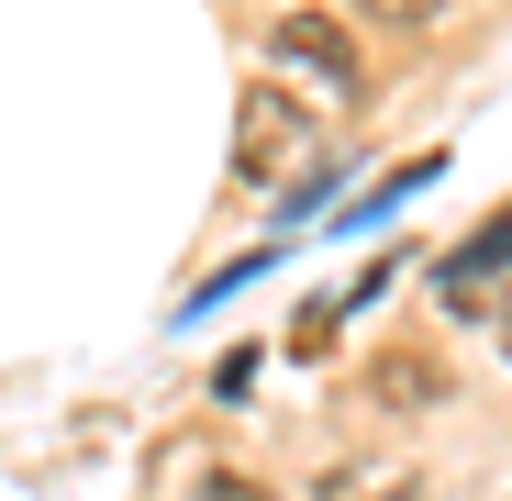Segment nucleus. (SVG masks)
<instances>
[{"mask_svg":"<svg viewBox=\"0 0 512 501\" xmlns=\"http://www.w3.org/2000/svg\"><path fill=\"white\" fill-rule=\"evenodd\" d=\"M312 156H323V112L290 90V78H256V90L234 101V179L245 190H290Z\"/></svg>","mask_w":512,"mask_h":501,"instance_id":"obj_1","label":"nucleus"},{"mask_svg":"<svg viewBox=\"0 0 512 501\" xmlns=\"http://www.w3.org/2000/svg\"><path fill=\"white\" fill-rule=\"evenodd\" d=\"M268 45H279V67H301V78H323L334 101H357V45L334 34L323 12H279V34H268Z\"/></svg>","mask_w":512,"mask_h":501,"instance_id":"obj_2","label":"nucleus"},{"mask_svg":"<svg viewBox=\"0 0 512 501\" xmlns=\"http://www.w3.org/2000/svg\"><path fill=\"white\" fill-rule=\"evenodd\" d=\"M490 279H512V201H501V212L457 245V257H435V290H446V301H479Z\"/></svg>","mask_w":512,"mask_h":501,"instance_id":"obj_3","label":"nucleus"},{"mask_svg":"<svg viewBox=\"0 0 512 501\" xmlns=\"http://www.w3.org/2000/svg\"><path fill=\"white\" fill-rule=\"evenodd\" d=\"M446 179V145H423V156H401V167H379V190L368 201H334V234H368V223H390L401 201H423V190H435Z\"/></svg>","mask_w":512,"mask_h":501,"instance_id":"obj_4","label":"nucleus"},{"mask_svg":"<svg viewBox=\"0 0 512 501\" xmlns=\"http://www.w3.org/2000/svg\"><path fill=\"white\" fill-rule=\"evenodd\" d=\"M312 501H423V479H412L401 457H346V468H323Z\"/></svg>","mask_w":512,"mask_h":501,"instance_id":"obj_5","label":"nucleus"},{"mask_svg":"<svg viewBox=\"0 0 512 501\" xmlns=\"http://www.w3.org/2000/svg\"><path fill=\"white\" fill-rule=\"evenodd\" d=\"M268 268H279V245H245V257H234L223 279H201V290H190V323H201V312H223V301H234L245 279H268Z\"/></svg>","mask_w":512,"mask_h":501,"instance_id":"obj_6","label":"nucleus"},{"mask_svg":"<svg viewBox=\"0 0 512 501\" xmlns=\"http://www.w3.org/2000/svg\"><path fill=\"white\" fill-rule=\"evenodd\" d=\"M212 390H223V401H245V390H256V346H234V357L212 368Z\"/></svg>","mask_w":512,"mask_h":501,"instance_id":"obj_7","label":"nucleus"},{"mask_svg":"<svg viewBox=\"0 0 512 501\" xmlns=\"http://www.w3.org/2000/svg\"><path fill=\"white\" fill-rule=\"evenodd\" d=\"M190 501H268V490H256V479H234V468H212V479H201Z\"/></svg>","mask_w":512,"mask_h":501,"instance_id":"obj_8","label":"nucleus"},{"mask_svg":"<svg viewBox=\"0 0 512 501\" xmlns=\"http://www.w3.org/2000/svg\"><path fill=\"white\" fill-rule=\"evenodd\" d=\"M379 23H435V0H368Z\"/></svg>","mask_w":512,"mask_h":501,"instance_id":"obj_9","label":"nucleus"},{"mask_svg":"<svg viewBox=\"0 0 512 501\" xmlns=\"http://www.w3.org/2000/svg\"><path fill=\"white\" fill-rule=\"evenodd\" d=\"M501 346H512V301H501Z\"/></svg>","mask_w":512,"mask_h":501,"instance_id":"obj_10","label":"nucleus"}]
</instances>
